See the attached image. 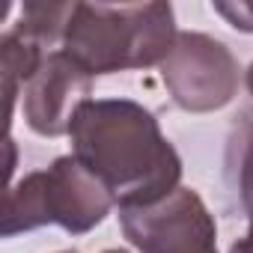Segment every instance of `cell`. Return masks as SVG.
Instances as JSON below:
<instances>
[{"label":"cell","mask_w":253,"mask_h":253,"mask_svg":"<svg viewBox=\"0 0 253 253\" xmlns=\"http://www.w3.org/2000/svg\"><path fill=\"white\" fill-rule=\"evenodd\" d=\"M247 89L253 92V63H250V69H247Z\"/></svg>","instance_id":"8fae6325"},{"label":"cell","mask_w":253,"mask_h":253,"mask_svg":"<svg viewBox=\"0 0 253 253\" xmlns=\"http://www.w3.org/2000/svg\"><path fill=\"white\" fill-rule=\"evenodd\" d=\"M223 182L229 197L247 217V232L229 247V253H253V116L232 125L226 137Z\"/></svg>","instance_id":"52a82bcc"},{"label":"cell","mask_w":253,"mask_h":253,"mask_svg":"<svg viewBox=\"0 0 253 253\" xmlns=\"http://www.w3.org/2000/svg\"><path fill=\"white\" fill-rule=\"evenodd\" d=\"M72 155L107 188L119 209L152 206L173 194L182 158L152 110L131 98H86L69 128Z\"/></svg>","instance_id":"6da1fadb"},{"label":"cell","mask_w":253,"mask_h":253,"mask_svg":"<svg viewBox=\"0 0 253 253\" xmlns=\"http://www.w3.org/2000/svg\"><path fill=\"white\" fill-rule=\"evenodd\" d=\"M78 3H48V0H30L21 6L18 21L12 24L15 30H21L24 36H30L33 42H39L45 51H60L66 30L72 24Z\"/></svg>","instance_id":"9c48e42d"},{"label":"cell","mask_w":253,"mask_h":253,"mask_svg":"<svg viewBox=\"0 0 253 253\" xmlns=\"http://www.w3.org/2000/svg\"><path fill=\"white\" fill-rule=\"evenodd\" d=\"M113 206L107 188L75 155H60L51 167L33 170L6 188L0 232L12 238L39 226H60L72 235H84L95 229Z\"/></svg>","instance_id":"3957f363"},{"label":"cell","mask_w":253,"mask_h":253,"mask_svg":"<svg viewBox=\"0 0 253 253\" xmlns=\"http://www.w3.org/2000/svg\"><path fill=\"white\" fill-rule=\"evenodd\" d=\"M211 9L235 30L253 33V0H235V3H211Z\"/></svg>","instance_id":"30bf717a"},{"label":"cell","mask_w":253,"mask_h":253,"mask_svg":"<svg viewBox=\"0 0 253 253\" xmlns=\"http://www.w3.org/2000/svg\"><path fill=\"white\" fill-rule=\"evenodd\" d=\"M176 36L170 3H78L60 51L95 78L161 66Z\"/></svg>","instance_id":"7a4b0ae2"},{"label":"cell","mask_w":253,"mask_h":253,"mask_svg":"<svg viewBox=\"0 0 253 253\" xmlns=\"http://www.w3.org/2000/svg\"><path fill=\"white\" fill-rule=\"evenodd\" d=\"M63 253H75V250H63ZM104 253H128V250H104Z\"/></svg>","instance_id":"7c38bea8"},{"label":"cell","mask_w":253,"mask_h":253,"mask_svg":"<svg viewBox=\"0 0 253 253\" xmlns=\"http://www.w3.org/2000/svg\"><path fill=\"white\" fill-rule=\"evenodd\" d=\"M92 92V75L78 66L66 51H54L45 57L42 69L21 92V113L30 131L42 137L69 134L78 107Z\"/></svg>","instance_id":"8992f818"},{"label":"cell","mask_w":253,"mask_h":253,"mask_svg":"<svg viewBox=\"0 0 253 253\" xmlns=\"http://www.w3.org/2000/svg\"><path fill=\"white\" fill-rule=\"evenodd\" d=\"M158 69L170 98L188 113H211L226 107L241 81L232 51L220 39L197 30H182Z\"/></svg>","instance_id":"277c9868"},{"label":"cell","mask_w":253,"mask_h":253,"mask_svg":"<svg viewBox=\"0 0 253 253\" xmlns=\"http://www.w3.org/2000/svg\"><path fill=\"white\" fill-rule=\"evenodd\" d=\"M119 226L140 253H217V223L194 188L152 206L119 209Z\"/></svg>","instance_id":"5b68a950"},{"label":"cell","mask_w":253,"mask_h":253,"mask_svg":"<svg viewBox=\"0 0 253 253\" xmlns=\"http://www.w3.org/2000/svg\"><path fill=\"white\" fill-rule=\"evenodd\" d=\"M48 54L54 51H45L39 42H33L21 30L15 27L3 30V36H0V78H3V95H6V122H12L24 86L42 69Z\"/></svg>","instance_id":"ba28073f"}]
</instances>
